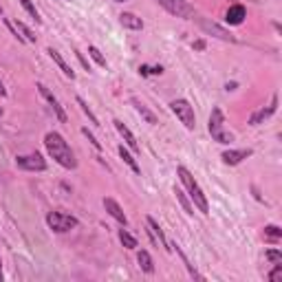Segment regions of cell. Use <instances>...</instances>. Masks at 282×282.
I'll return each mask as SVG.
<instances>
[{"label": "cell", "mask_w": 282, "mask_h": 282, "mask_svg": "<svg viewBox=\"0 0 282 282\" xmlns=\"http://www.w3.org/2000/svg\"><path fill=\"white\" fill-rule=\"evenodd\" d=\"M44 146H46V150H49V154H51L53 159H55L57 163H60L62 168H66V170L77 168L75 154H73L71 146H68V143L64 141V137H62L60 132H46Z\"/></svg>", "instance_id": "cell-1"}, {"label": "cell", "mask_w": 282, "mask_h": 282, "mask_svg": "<svg viewBox=\"0 0 282 282\" xmlns=\"http://www.w3.org/2000/svg\"><path fill=\"white\" fill-rule=\"evenodd\" d=\"M177 174H179L181 183L185 185V190H188V194H190V199H192V203H194L196 210L203 212V214H210V203H207V196L203 194L201 185L196 183V179L192 177V172H190L188 168L179 166V168H177Z\"/></svg>", "instance_id": "cell-2"}, {"label": "cell", "mask_w": 282, "mask_h": 282, "mask_svg": "<svg viewBox=\"0 0 282 282\" xmlns=\"http://www.w3.org/2000/svg\"><path fill=\"white\" fill-rule=\"evenodd\" d=\"M210 135H212V139L218 143H232L234 141V135L230 130H225V117H223L221 108H214L210 115Z\"/></svg>", "instance_id": "cell-3"}, {"label": "cell", "mask_w": 282, "mask_h": 282, "mask_svg": "<svg viewBox=\"0 0 282 282\" xmlns=\"http://www.w3.org/2000/svg\"><path fill=\"white\" fill-rule=\"evenodd\" d=\"M46 225L51 227L53 232H68L73 227H77V218L71 214H64V212H49L46 214Z\"/></svg>", "instance_id": "cell-4"}, {"label": "cell", "mask_w": 282, "mask_h": 282, "mask_svg": "<svg viewBox=\"0 0 282 282\" xmlns=\"http://www.w3.org/2000/svg\"><path fill=\"white\" fill-rule=\"evenodd\" d=\"M170 108H172V113L181 119V124L185 126L188 130H194L196 126V117H194V108L190 106V102H185V99H174L172 104H170Z\"/></svg>", "instance_id": "cell-5"}, {"label": "cell", "mask_w": 282, "mask_h": 282, "mask_svg": "<svg viewBox=\"0 0 282 282\" xmlns=\"http://www.w3.org/2000/svg\"><path fill=\"white\" fill-rule=\"evenodd\" d=\"M157 2L161 4L168 13L177 15V18H185V20L194 18V7L188 0H157Z\"/></svg>", "instance_id": "cell-6"}, {"label": "cell", "mask_w": 282, "mask_h": 282, "mask_svg": "<svg viewBox=\"0 0 282 282\" xmlns=\"http://www.w3.org/2000/svg\"><path fill=\"white\" fill-rule=\"evenodd\" d=\"M15 166L20 170H29V172H42L46 170V161L42 159V154L33 152V154H22V157L15 159Z\"/></svg>", "instance_id": "cell-7"}, {"label": "cell", "mask_w": 282, "mask_h": 282, "mask_svg": "<svg viewBox=\"0 0 282 282\" xmlns=\"http://www.w3.org/2000/svg\"><path fill=\"white\" fill-rule=\"evenodd\" d=\"M199 24H201V29H203L205 33L214 35V38H218V40H223V42H236V38H234L230 31H225L223 26H218L216 22H210L207 18H199Z\"/></svg>", "instance_id": "cell-8"}, {"label": "cell", "mask_w": 282, "mask_h": 282, "mask_svg": "<svg viewBox=\"0 0 282 282\" xmlns=\"http://www.w3.org/2000/svg\"><path fill=\"white\" fill-rule=\"evenodd\" d=\"M38 88H40V95H42V97H44L46 102L51 104V108H53V113H55V117H57V119H60V121H66V113H64V110H62L60 102H57V99L53 97V93H51V90L46 88L44 84H38Z\"/></svg>", "instance_id": "cell-9"}, {"label": "cell", "mask_w": 282, "mask_h": 282, "mask_svg": "<svg viewBox=\"0 0 282 282\" xmlns=\"http://www.w3.org/2000/svg\"><path fill=\"white\" fill-rule=\"evenodd\" d=\"M247 157H252V150H225L221 154V159H223V163L225 166H238L241 161H245Z\"/></svg>", "instance_id": "cell-10"}, {"label": "cell", "mask_w": 282, "mask_h": 282, "mask_svg": "<svg viewBox=\"0 0 282 282\" xmlns=\"http://www.w3.org/2000/svg\"><path fill=\"white\" fill-rule=\"evenodd\" d=\"M113 124H115V128H117V132H119V135H121V137H124V141H126V143H128V148H132V150H135V152H139V143H137V139H135V135H132V132H130V128H128V126H126V124H124V121H119V119H115V121H113Z\"/></svg>", "instance_id": "cell-11"}, {"label": "cell", "mask_w": 282, "mask_h": 282, "mask_svg": "<svg viewBox=\"0 0 282 282\" xmlns=\"http://www.w3.org/2000/svg\"><path fill=\"white\" fill-rule=\"evenodd\" d=\"M104 207H106V212L115 218V221H119L121 225H128V218H126L124 210H121L119 203H117L115 199H104Z\"/></svg>", "instance_id": "cell-12"}, {"label": "cell", "mask_w": 282, "mask_h": 282, "mask_svg": "<svg viewBox=\"0 0 282 282\" xmlns=\"http://www.w3.org/2000/svg\"><path fill=\"white\" fill-rule=\"evenodd\" d=\"M276 106H278V97H276V95H274V99H271L269 108H260L258 113H254V115H252V119H249V124H252V126L263 124V121L267 119V117H271V115L276 113Z\"/></svg>", "instance_id": "cell-13"}, {"label": "cell", "mask_w": 282, "mask_h": 282, "mask_svg": "<svg viewBox=\"0 0 282 282\" xmlns=\"http://www.w3.org/2000/svg\"><path fill=\"white\" fill-rule=\"evenodd\" d=\"M245 18H247V11H245L243 4H232V7L227 9V13H225V20L230 24H243Z\"/></svg>", "instance_id": "cell-14"}, {"label": "cell", "mask_w": 282, "mask_h": 282, "mask_svg": "<svg viewBox=\"0 0 282 282\" xmlns=\"http://www.w3.org/2000/svg\"><path fill=\"white\" fill-rule=\"evenodd\" d=\"M46 53H49V57H51V60H53V62H55L57 66L62 68V73H64L66 77H71V79L75 77V73H73V68L66 64V60H64V57H62V55H60V53H57L55 49H46Z\"/></svg>", "instance_id": "cell-15"}, {"label": "cell", "mask_w": 282, "mask_h": 282, "mask_svg": "<svg viewBox=\"0 0 282 282\" xmlns=\"http://www.w3.org/2000/svg\"><path fill=\"white\" fill-rule=\"evenodd\" d=\"M119 22L126 26V29H132V31H137V29H141L143 22H141V18H137L135 13H128V11H124L119 15Z\"/></svg>", "instance_id": "cell-16"}, {"label": "cell", "mask_w": 282, "mask_h": 282, "mask_svg": "<svg viewBox=\"0 0 282 282\" xmlns=\"http://www.w3.org/2000/svg\"><path fill=\"white\" fill-rule=\"evenodd\" d=\"M146 223H148V227H150V232L154 234V238H157V241L161 243V247H166L168 252H170V247H168V241H166V236H163V232H161V227H159V223L154 221L152 216H148V218H146Z\"/></svg>", "instance_id": "cell-17"}, {"label": "cell", "mask_w": 282, "mask_h": 282, "mask_svg": "<svg viewBox=\"0 0 282 282\" xmlns=\"http://www.w3.org/2000/svg\"><path fill=\"white\" fill-rule=\"evenodd\" d=\"M130 102H132V106H135V110H137V113H139V115L143 117V119L148 121V124H152V126H154V124H159V121H157V117H154V115L150 113V110H148L146 106H143V104H141L137 97H132Z\"/></svg>", "instance_id": "cell-18"}, {"label": "cell", "mask_w": 282, "mask_h": 282, "mask_svg": "<svg viewBox=\"0 0 282 282\" xmlns=\"http://www.w3.org/2000/svg\"><path fill=\"white\" fill-rule=\"evenodd\" d=\"M119 154H121V159H124V163H126V166H128L130 170H132V172H137V174H139V172H141V168H139V163H137V161H135V157H132V154H130L128 150H126V148H124V146H119Z\"/></svg>", "instance_id": "cell-19"}, {"label": "cell", "mask_w": 282, "mask_h": 282, "mask_svg": "<svg viewBox=\"0 0 282 282\" xmlns=\"http://www.w3.org/2000/svg\"><path fill=\"white\" fill-rule=\"evenodd\" d=\"M137 263H139V267L146 271V274H152L154 271V265H152V258H150V254L148 252H139V256H137Z\"/></svg>", "instance_id": "cell-20"}, {"label": "cell", "mask_w": 282, "mask_h": 282, "mask_svg": "<svg viewBox=\"0 0 282 282\" xmlns=\"http://www.w3.org/2000/svg\"><path fill=\"white\" fill-rule=\"evenodd\" d=\"M265 238L271 243H280V238H282V230L278 225H267L265 227Z\"/></svg>", "instance_id": "cell-21"}, {"label": "cell", "mask_w": 282, "mask_h": 282, "mask_svg": "<svg viewBox=\"0 0 282 282\" xmlns=\"http://www.w3.org/2000/svg\"><path fill=\"white\" fill-rule=\"evenodd\" d=\"M13 29H15V31H20V33L24 35V40H29V42H35V35H33V31H31V29H29V26H26V24H22V22H20V20H15V22H13Z\"/></svg>", "instance_id": "cell-22"}, {"label": "cell", "mask_w": 282, "mask_h": 282, "mask_svg": "<svg viewBox=\"0 0 282 282\" xmlns=\"http://www.w3.org/2000/svg\"><path fill=\"white\" fill-rule=\"evenodd\" d=\"M119 241L124 243V247H128V249H135V247H137V238L132 236V234H128L126 230L119 232Z\"/></svg>", "instance_id": "cell-23"}, {"label": "cell", "mask_w": 282, "mask_h": 282, "mask_svg": "<svg viewBox=\"0 0 282 282\" xmlns=\"http://www.w3.org/2000/svg\"><path fill=\"white\" fill-rule=\"evenodd\" d=\"M20 4H22V7L26 9V13H29L31 18L35 20V22H42V20H40V13H38V9L33 7V2H31V0H20Z\"/></svg>", "instance_id": "cell-24"}, {"label": "cell", "mask_w": 282, "mask_h": 282, "mask_svg": "<svg viewBox=\"0 0 282 282\" xmlns=\"http://www.w3.org/2000/svg\"><path fill=\"white\" fill-rule=\"evenodd\" d=\"M174 194H177V199L181 201V205H183V207H185V212H188V214H194V207H192V203H190V201H188V199H185V194H183V192H181V190H179V188H174Z\"/></svg>", "instance_id": "cell-25"}, {"label": "cell", "mask_w": 282, "mask_h": 282, "mask_svg": "<svg viewBox=\"0 0 282 282\" xmlns=\"http://www.w3.org/2000/svg\"><path fill=\"white\" fill-rule=\"evenodd\" d=\"M88 53H90V57H93L99 66H106V57L102 55V51H99L97 46H88Z\"/></svg>", "instance_id": "cell-26"}, {"label": "cell", "mask_w": 282, "mask_h": 282, "mask_svg": "<svg viewBox=\"0 0 282 282\" xmlns=\"http://www.w3.org/2000/svg\"><path fill=\"white\" fill-rule=\"evenodd\" d=\"M139 73L141 75H161L163 68L161 66H139Z\"/></svg>", "instance_id": "cell-27"}, {"label": "cell", "mask_w": 282, "mask_h": 282, "mask_svg": "<svg viewBox=\"0 0 282 282\" xmlns=\"http://www.w3.org/2000/svg\"><path fill=\"white\" fill-rule=\"evenodd\" d=\"M77 104H79V106H82V110H84V113H86V115H88V119H90V121H93V124H99V121H97V117H95L93 113H90V108H88V106H86V102H84V99H82V97H77Z\"/></svg>", "instance_id": "cell-28"}, {"label": "cell", "mask_w": 282, "mask_h": 282, "mask_svg": "<svg viewBox=\"0 0 282 282\" xmlns=\"http://www.w3.org/2000/svg\"><path fill=\"white\" fill-rule=\"evenodd\" d=\"M267 260H271V263H276V265H280L282 263V254L278 252V249H269V252H267Z\"/></svg>", "instance_id": "cell-29"}, {"label": "cell", "mask_w": 282, "mask_h": 282, "mask_svg": "<svg viewBox=\"0 0 282 282\" xmlns=\"http://www.w3.org/2000/svg\"><path fill=\"white\" fill-rule=\"evenodd\" d=\"M280 278H282V265H276V269L269 274V280L274 282V280H280Z\"/></svg>", "instance_id": "cell-30"}, {"label": "cell", "mask_w": 282, "mask_h": 282, "mask_svg": "<svg viewBox=\"0 0 282 282\" xmlns=\"http://www.w3.org/2000/svg\"><path fill=\"white\" fill-rule=\"evenodd\" d=\"M82 132H84V135H86V137H88V141H90V143H93V146H95V148H97V150H102V143H99V141H97V139H95V137H93V135H90V132H88V128H84Z\"/></svg>", "instance_id": "cell-31"}, {"label": "cell", "mask_w": 282, "mask_h": 282, "mask_svg": "<svg viewBox=\"0 0 282 282\" xmlns=\"http://www.w3.org/2000/svg\"><path fill=\"white\" fill-rule=\"evenodd\" d=\"M194 49H196V51H203V49H205V40H196V42H194Z\"/></svg>", "instance_id": "cell-32"}, {"label": "cell", "mask_w": 282, "mask_h": 282, "mask_svg": "<svg viewBox=\"0 0 282 282\" xmlns=\"http://www.w3.org/2000/svg\"><path fill=\"white\" fill-rule=\"evenodd\" d=\"M0 95H7V90H4V86H2V82H0Z\"/></svg>", "instance_id": "cell-33"}, {"label": "cell", "mask_w": 282, "mask_h": 282, "mask_svg": "<svg viewBox=\"0 0 282 282\" xmlns=\"http://www.w3.org/2000/svg\"><path fill=\"white\" fill-rule=\"evenodd\" d=\"M0 282H2V260H0Z\"/></svg>", "instance_id": "cell-34"}, {"label": "cell", "mask_w": 282, "mask_h": 282, "mask_svg": "<svg viewBox=\"0 0 282 282\" xmlns=\"http://www.w3.org/2000/svg\"><path fill=\"white\" fill-rule=\"evenodd\" d=\"M115 2H126V0H115Z\"/></svg>", "instance_id": "cell-35"}, {"label": "cell", "mask_w": 282, "mask_h": 282, "mask_svg": "<svg viewBox=\"0 0 282 282\" xmlns=\"http://www.w3.org/2000/svg\"><path fill=\"white\" fill-rule=\"evenodd\" d=\"M0 13H2V7H0Z\"/></svg>", "instance_id": "cell-36"}]
</instances>
